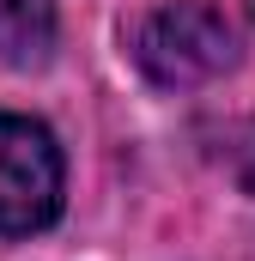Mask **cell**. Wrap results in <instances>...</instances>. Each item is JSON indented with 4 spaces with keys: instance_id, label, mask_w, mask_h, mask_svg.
<instances>
[{
    "instance_id": "5b68a950",
    "label": "cell",
    "mask_w": 255,
    "mask_h": 261,
    "mask_svg": "<svg viewBox=\"0 0 255 261\" xmlns=\"http://www.w3.org/2000/svg\"><path fill=\"white\" fill-rule=\"evenodd\" d=\"M249 6H255V0H249Z\"/></svg>"
},
{
    "instance_id": "3957f363",
    "label": "cell",
    "mask_w": 255,
    "mask_h": 261,
    "mask_svg": "<svg viewBox=\"0 0 255 261\" xmlns=\"http://www.w3.org/2000/svg\"><path fill=\"white\" fill-rule=\"evenodd\" d=\"M55 49V0H0V61L37 67Z\"/></svg>"
},
{
    "instance_id": "277c9868",
    "label": "cell",
    "mask_w": 255,
    "mask_h": 261,
    "mask_svg": "<svg viewBox=\"0 0 255 261\" xmlns=\"http://www.w3.org/2000/svg\"><path fill=\"white\" fill-rule=\"evenodd\" d=\"M243 189L255 195V134H249V146H243Z\"/></svg>"
},
{
    "instance_id": "7a4b0ae2",
    "label": "cell",
    "mask_w": 255,
    "mask_h": 261,
    "mask_svg": "<svg viewBox=\"0 0 255 261\" xmlns=\"http://www.w3.org/2000/svg\"><path fill=\"white\" fill-rule=\"evenodd\" d=\"M61 213V146L31 116H0V237L43 231Z\"/></svg>"
},
{
    "instance_id": "6da1fadb",
    "label": "cell",
    "mask_w": 255,
    "mask_h": 261,
    "mask_svg": "<svg viewBox=\"0 0 255 261\" xmlns=\"http://www.w3.org/2000/svg\"><path fill=\"white\" fill-rule=\"evenodd\" d=\"M134 61L146 67L152 85H207L237 61L231 24L207 0H170L134 24Z\"/></svg>"
}]
</instances>
